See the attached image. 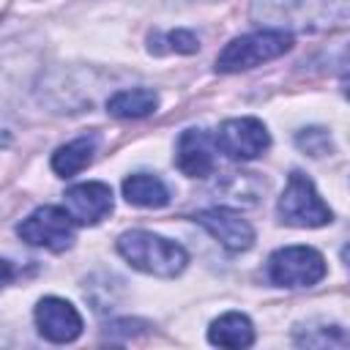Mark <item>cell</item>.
Listing matches in <instances>:
<instances>
[{"label":"cell","mask_w":350,"mask_h":350,"mask_svg":"<svg viewBox=\"0 0 350 350\" xmlns=\"http://www.w3.org/2000/svg\"><path fill=\"white\" fill-rule=\"evenodd\" d=\"M150 52L156 55H164V52H178V55H194L200 49V41L191 30H170L164 36H150V44H148Z\"/></svg>","instance_id":"obj_18"},{"label":"cell","mask_w":350,"mask_h":350,"mask_svg":"<svg viewBox=\"0 0 350 350\" xmlns=\"http://www.w3.org/2000/svg\"><path fill=\"white\" fill-rule=\"evenodd\" d=\"M252 16L262 25H271V30L287 27H306L320 19V3L317 0H254Z\"/></svg>","instance_id":"obj_11"},{"label":"cell","mask_w":350,"mask_h":350,"mask_svg":"<svg viewBox=\"0 0 350 350\" xmlns=\"http://www.w3.org/2000/svg\"><path fill=\"white\" fill-rule=\"evenodd\" d=\"M295 342L306 347H350V334L339 325H317V328H298Z\"/></svg>","instance_id":"obj_17"},{"label":"cell","mask_w":350,"mask_h":350,"mask_svg":"<svg viewBox=\"0 0 350 350\" xmlns=\"http://www.w3.org/2000/svg\"><path fill=\"white\" fill-rule=\"evenodd\" d=\"M295 148L304 150L306 156L312 159H320V156H328L334 150V142H331V134L320 126H309V129H301L295 134Z\"/></svg>","instance_id":"obj_19"},{"label":"cell","mask_w":350,"mask_h":350,"mask_svg":"<svg viewBox=\"0 0 350 350\" xmlns=\"http://www.w3.org/2000/svg\"><path fill=\"white\" fill-rule=\"evenodd\" d=\"M216 137L205 129H186L175 145V164L189 178H205L216 164Z\"/></svg>","instance_id":"obj_8"},{"label":"cell","mask_w":350,"mask_h":350,"mask_svg":"<svg viewBox=\"0 0 350 350\" xmlns=\"http://www.w3.org/2000/svg\"><path fill=\"white\" fill-rule=\"evenodd\" d=\"M63 202L77 224H98L112 213V189L101 180L77 183L63 194Z\"/></svg>","instance_id":"obj_10"},{"label":"cell","mask_w":350,"mask_h":350,"mask_svg":"<svg viewBox=\"0 0 350 350\" xmlns=\"http://www.w3.org/2000/svg\"><path fill=\"white\" fill-rule=\"evenodd\" d=\"M216 145L235 161H252L271 148V134L257 118H230L219 126Z\"/></svg>","instance_id":"obj_6"},{"label":"cell","mask_w":350,"mask_h":350,"mask_svg":"<svg viewBox=\"0 0 350 350\" xmlns=\"http://www.w3.org/2000/svg\"><path fill=\"white\" fill-rule=\"evenodd\" d=\"M325 276V260L312 246H284L268 257V279L276 287H312Z\"/></svg>","instance_id":"obj_4"},{"label":"cell","mask_w":350,"mask_h":350,"mask_svg":"<svg viewBox=\"0 0 350 350\" xmlns=\"http://www.w3.org/2000/svg\"><path fill=\"white\" fill-rule=\"evenodd\" d=\"M118 254L137 271L159 276V279H175L183 273L189 254L180 243L161 238L148 230H129L118 238Z\"/></svg>","instance_id":"obj_1"},{"label":"cell","mask_w":350,"mask_h":350,"mask_svg":"<svg viewBox=\"0 0 350 350\" xmlns=\"http://www.w3.org/2000/svg\"><path fill=\"white\" fill-rule=\"evenodd\" d=\"M342 93H345V98H350V77L342 79Z\"/></svg>","instance_id":"obj_20"},{"label":"cell","mask_w":350,"mask_h":350,"mask_svg":"<svg viewBox=\"0 0 350 350\" xmlns=\"http://www.w3.org/2000/svg\"><path fill=\"white\" fill-rule=\"evenodd\" d=\"M36 325L38 334L55 345H68L82 334V317L77 306L57 295H46L36 304Z\"/></svg>","instance_id":"obj_7"},{"label":"cell","mask_w":350,"mask_h":350,"mask_svg":"<svg viewBox=\"0 0 350 350\" xmlns=\"http://www.w3.org/2000/svg\"><path fill=\"white\" fill-rule=\"evenodd\" d=\"M74 216L63 208L55 205H44L36 208L19 227V238L30 246H41L49 252H66L74 243Z\"/></svg>","instance_id":"obj_5"},{"label":"cell","mask_w":350,"mask_h":350,"mask_svg":"<svg viewBox=\"0 0 350 350\" xmlns=\"http://www.w3.org/2000/svg\"><path fill=\"white\" fill-rule=\"evenodd\" d=\"M293 46V33L290 30H271L262 27L257 33H246L232 38L216 57V71L224 74H235V71H246L254 68L265 60H276L279 55L290 52Z\"/></svg>","instance_id":"obj_2"},{"label":"cell","mask_w":350,"mask_h":350,"mask_svg":"<svg viewBox=\"0 0 350 350\" xmlns=\"http://www.w3.org/2000/svg\"><path fill=\"white\" fill-rule=\"evenodd\" d=\"M197 221L232 254L252 249L254 243V230L246 219H241V213L227 211V208H208L197 213Z\"/></svg>","instance_id":"obj_9"},{"label":"cell","mask_w":350,"mask_h":350,"mask_svg":"<svg viewBox=\"0 0 350 350\" xmlns=\"http://www.w3.org/2000/svg\"><path fill=\"white\" fill-rule=\"evenodd\" d=\"M342 260H345V265L350 268V243H347V246L342 249Z\"/></svg>","instance_id":"obj_21"},{"label":"cell","mask_w":350,"mask_h":350,"mask_svg":"<svg viewBox=\"0 0 350 350\" xmlns=\"http://www.w3.org/2000/svg\"><path fill=\"white\" fill-rule=\"evenodd\" d=\"M262 189H265V183L254 172H227L219 180L216 194L227 205H254Z\"/></svg>","instance_id":"obj_16"},{"label":"cell","mask_w":350,"mask_h":350,"mask_svg":"<svg viewBox=\"0 0 350 350\" xmlns=\"http://www.w3.org/2000/svg\"><path fill=\"white\" fill-rule=\"evenodd\" d=\"M96 148H98V137H96V134L77 137V139L60 145V148L52 153V170H55L60 178H71V175L82 172V170L93 161Z\"/></svg>","instance_id":"obj_12"},{"label":"cell","mask_w":350,"mask_h":350,"mask_svg":"<svg viewBox=\"0 0 350 350\" xmlns=\"http://www.w3.org/2000/svg\"><path fill=\"white\" fill-rule=\"evenodd\" d=\"M123 197L129 205H137V208H161L170 202V189L164 186L161 178L137 172L123 180Z\"/></svg>","instance_id":"obj_14"},{"label":"cell","mask_w":350,"mask_h":350,"mask_svg":"<svg viewBox=\"0 0 350 350\" xmlns=\"http://www.w3.org/2000/svg\"><path fill=\"white\" fill-rule=\"evenodd\" d=\"M208 342L219 347H249L254 342V325L241 312H227L216 317L208 328Z\"/></svg>","instance_id":"obj_13"},{"label":"cell","mask_w":350,"mask_h":350,"mask_svg":"<svg viewBox=\"0 0 350 350\" xmlns=\"http://www.w3.org/2000/svg\"><path fill=\"white\" fill-rule=\"evenodd\" d=\"M159 107V96L148 88H131V90H120L107 101V112L112 118L120 120H137V118H148L150 112H156Z\"/></svg>","instance_id":"obj_15"},{"label":"cell","mask_w":350,"mask_h":350,"mask_svg":"<svg viewBox=\"0 0 350 350\" xmlns=\"http://www.w3.org/2000/svg\"><path fill=\"white\" fill-rule=\"evenodd\" d=\"M276 213L279 221L290 227H325L334 219L331 208L323 202L314 183L304 172H290L287 186L276 202Z\"/></svg>","instance_id":"obj_3"}]
</instances>
